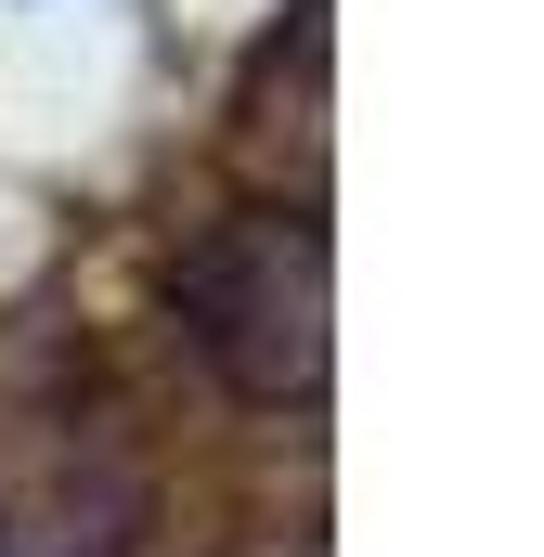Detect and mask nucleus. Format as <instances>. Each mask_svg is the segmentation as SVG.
<instances>
[{
    "mask_svg": "<svg viewBox=\"0 0 544 557\" xmlns=\"http://www.w3.org/2000/svg\"><path fill=\"white\" fill-rule=\"evenodd\" d=\"M118 519H131V493H52V506L0 519V557H118Z\"/></svg>",
    "mask_w": 544,
    "mask_h": 557,
    "instance_id": "f03ea898",
    "label": "nucleus"
},
{
    "mask_svg": "<svg viewBox=\"0 0 544 557\" xmlns=\"http://www.w3.org/2000/svg\"><path fill=\"white\" fill-rule=\"evenodd\" d=\"M182 337L247 403H311V376H324V234H311V208L208 221L182 247Z\"/></svg>",
    "mask_w": 544,
    "mask_h": 557,
    "instance_id": "f257e3e1",
    "label": "nucleus"
}]
</instances>
